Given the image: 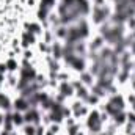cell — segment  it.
<instances>
[{"label": "cell", "mask_w": 135, "mask_h": 135, "mask_svg": "<svg viewBox=\"0 0 135 135\" xmlns=\"http://www.w3.org/2000/svg\"><path fill=\"white\" fill-rule=\"evenodd\" d=\"M90 14H91V17H90L91 24L101 27L102 24H105V22L110 21V17H112V14H113V6H112V5L91 6V13H90Z\"/></svg>", "instance_id": "obj_1"}, {"label": "cell", "mask_w": 135, "mask_h": 135, "mask_svg": "<svg viewBox=\"0 0 135 135\" xmlns=\"http://www.w3.org/2000/svg\"><path fill=\"white\" fill-rule=\"evenodd\" d=\"M107 101L110 102L112 105H115L119 112H123V110H126V105H127V102H126V98L123 96V94H112V96H108V99Z\"/></svg>", "instance_id": "obj_2"}, {"label": "cell", "mask_w": 135, "mask_h": 135, "mask_svg": "<svg viewBox=\"0 0 135 135\" xmlns=\"http://www.w3.org/2000/svg\"><path fill=\"white\" fill-rule=\"evenodd\" d=\"M58 93H60L61 96H65L66 99H69V98H74L75 90H74V86L71 85V82H60V85H58Z\"/></svg>", "instance_id": "obj_3"}, {"label": "cell", "mask_w": 135, "mask_h": 135, "mask_svg": "<svg viewBox=\"0 0 135 135\" xmlns=\"http://www.w3.org/2000/svg\"><path fill=\"white\" fill-rule=\"evenodd\" d=\"M28 108H30V104H28V101H27L25 98H22V96H19L17 99L13 101V110H16V112L25 113Z\"/></svg>", "instance_id": "obj_4"}, {"label": "cell", "mask_w": 135, "mask_h": 135, "mask_svg": "<svg viewBox=\"0 0 135 135\" xmlns=\"http://www.w3.org/2000/svg\"><path fill=\"white\" fill-rule=\"evenodd\" d=\"M0 110L5 112V113L13 110V101L8 98V94H5L2 91H0Z\"/></svg>", "instance_id": "obj_5"}, {"label": "cell", "mask_w": 135, "mask_h": 135, "mask_svg": "<svg viewBox=\"0 0 135 135\" xmlns=\"http://www.w3.org/2000/svg\"><path fill=\"white\" fill-rule=\"evenodd\" d=\"M80 82H82L85 86L91 88V86L96 83V77H94L90 71H85V72H82V74H80Z\"/></svg>", "instance_id": "obj_6"}, {"label": "cell", "mask_w": 135, "mask_h": 135, "mask_svg": "<svg viewBox=\"0 0 135 135\" xmlns=\"http://www.w3.org/2000/svg\"><path fill=\"white\" fill-rule=\"evenodd\" d=\"M11 118H13L14 127H22V126L25 124V121H24V113H21V112L13 110V112H11Z\"/></svg>", "instance_id": "obj_7"}, {"label": "cell", "mask_w": 135, "mask_h": 135, "mask_svg": "<svg viewBox=\"0 0 135 135\" xmlns=\"http://www.w3.org/2000/svg\"><path fill=\"white\" fill-rule=\"evenodd\" d=\"M101 101H102V99L99 98V96H96L94 93H91V91H90V94H88V98H86L85 104H86V105H99Z\"/></svg>", "instance_id": "obj_8"}, {"label": "cell", "mask_w": 135, "mask_h": 135, "mask_svg": "<svg viewBox=\"0 0 135 135\" xmlns=\"http://www.w3.org/2000/svg\"><path fill=\"white\" fill-rule=\"evenodd\" d=\"M22 134L24 135H36V126L35 124H24L22 126Z\"/></svg>", "instance_id": "obj_9"}, {"label": "cell", "mask_w": 135, "mask_h": 135, "mask_svg": "<svg viewBox=\"0 0 135 135\" xmlns=\"http://www.w3.org/2000/svg\"><path fill=\"white\" fill-rule=\"evenodd\" d=\"M79 129H80V124H74L71 127H66V135H77L79 134Z\"/></svg>", "instance_id": "obj_10"}, {"label": "cell", "mask_w": 135, "mask_h": 135, "mask_svg": "<svg viewBox=\"0 0 135 135\" xmlns=\"http://www.w3.org/2000/svg\"><path fill=\"white\" fill-rule=\"evenodd\" d=\"M126 116H127V121L126 123H131V124H134L135 126V112H126Z\"/></svg>", "instance_id": "obj_11"}, {"label": "cell", "mask_w": 135, "mask_h": 135, "mask_svg": "<svg viewBox=\"0 0 135 135\" xmlns=\"http://www.w3.org/2000/svg\"><path fill=\"white\" fill-rule=\"evenodd\" d=\"M3 119H5V113H2V112H0V127L3 126Z\"/></svg>", "instance_id": "obj_12"}, {"label": "cell", "mask_w": 135, "mask_h": 135, "mask_svg": "<svg viewBox=\"0 0 135 135\" xmlns=\"http://www.w3.org/2000/svg\"><path fill=\"white\" fill-rule=\"evenodd\" d=\"M131 85H132V91L135 93V79H132V82H131Z\"/></svg>", "instance_id": "obj_13"}]
</instances>
